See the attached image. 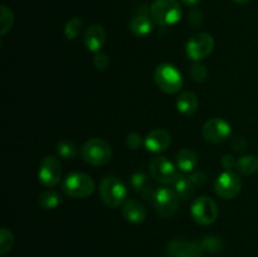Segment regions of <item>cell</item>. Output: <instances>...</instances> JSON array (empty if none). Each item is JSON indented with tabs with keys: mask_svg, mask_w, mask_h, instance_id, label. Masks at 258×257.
<instances>
[{
	"mask_svg": "<svg viewBox=\"0 0 258 257\" xmlns=\"http://www.w3.org/2000/svg\"><path fill=\"white\" fill-rule=\"evenodd\" d=\"M81 156H82L83 161L90 165L102 166L110 163L112 159V148L103 139H88L81 146Z\"/></svg>",
	"mask_w": 258,
	"mask_h": 257,
	"instance_id": "6da1fadb",
	"label": "cell"
},
{
	"mask_svg": "<svg viewBox=\"0 0 258 257\" xmlns=\"http://www.w3.org/2000/svg\"><path fill=\"white\" fill-rule=\"evenodd\" d=\"M100 197L103 203L110 208H118L127 201V189L116 176H106L100 184Z\"/></svg>",
	"mask_w": 258,
	"mask_h": 257,
	"instance_id": "7a4b0ae2",
	"label": "cell"
},
{
	"mask_svg": "<svg viewBox=\"0 0 258 257\" xmlns=\"http://www.w3.org/2000/svg\"><path fill=\"white\" fill-rule=\"evenodd\" d=\"M150 14L156 24L168 27L180 20L183 10L178 0H155L150 7Z\"/></svg>",
	"mask_w": 258,
	"mask_h": 257,
	"instance_id": "3957f363",
	"label": "cell"
},
{
	"mask_svg": "<svg viewBox=\"0 0 258 257\" xmlns=\"http://www.w3.org/2000/svg\"><path fill=\"white\" fill-rule=\"evenodd\" d=\"M154 80L161 91H164L165 93H170V95L179 92L184 85L181 73L179 72L178 68L169 63H163L155 68Z\"/></svg>",
	"mask_w": 258,
	"mask_h": 257,
	"instance_id": "277c9868",
	"label": "cell"
},
{
	"mask_svg": "<svg viewBox=\"0 0 258 257\" xmlns=\"http://www.w3.org/2000/svg\"><path fill=\"white\" fill-rule=\"evenodd\" d=\"M62 189L71 198L83 199L95 191V181L88 174L72 173L64 179Z\"/></svg>",
	"mask_w": 258,
	"mask_h": 257,
	"instance_id": "5b68a950",
	"label": "cell"
},
{
	"mask_svg": "<svg viewBox=\"0 0 258 257\" xmlns=\"http://www.w3.org/2000/svg\"><path fill=\"white\" fill-rule=\"evenodd\" d=\"M151 201H153V206L156 213L164 218L174 216L178 211L179 203H180V198L176 196L174 189L166 188V186L156 189Z\"/></svg>",
	"mask_w": 258,
	"mask_h": 257,
	"instance_id": "8992f818",
	"label": "cell"
},
{
	"mask_svg": "<svg viewBox=\"0 0 258 257\" xmlns=\"http://www.w3.org/2000/svg\"><path fill=\"white\" fill-rule=\"evenodd\" d=\"M190 214L198 224L209 226L214 223L218 217V206L209 197H199L191 203Z\"/></svg>",
	"mask_w": 258,
	"mask_h": 257,
	"instance_id": "52a82bcc",
	"label": "cell"
},
{
	"mask_svg": "<svg viewBox=\"0 0 258 257\" xmlns=\"http://www.w3.org/2000/svg\"><path fill=\"white\" fill-rule=\"evenodd\" d=\"M242 189V180L238 173L233 170H226L219 174L214 183V190L222 199H233Z\"/></svg>",
	"mask_w": 258,
	"mask_h": 257,
	"instance_id": "ba28073f",
	"label": "cell"
},
{
	"mask_svg": "<svg viewBox=\"0 0 258 257\" xmlns=\"http://www.w3.org/2000/svg\"><path fill=\"white\" fill-rule=\"evenodd\" d=\"M214 49V38L208 33H198V34L193 35L190 39L188 40L185 47L186 55L189 59L199 60L204 59L208 57Z\"/></svg>",
	"mask_w": 258,
	"mask_h": 257,
	"instance_id": "9c48e42d",
	"label": "cell"
},
{
	"mask_svg": "<svg viewBox=\"0 0 258 257\" xmlns=\"http://www.w3.org/2000/svg\"><path fill=\"white\" fill-rule=\"evenodd\" d=\"M62 178V165L55 156L47 155L42 160L38 171L39 183L45 188H53Z\"/></svg>",
	"mask_w": 258,
	"mask_h": 257,
	"instance_id": "30bf717a",
	"label": "cell"
},
{
	"mask_svg": "<svg viewBox=\"0 0 258 257\" xmlns=\"http://www.w3.org/2000/svg\"><path fill=\"white\" fill-rule=\"evenodd\" d=\"M231 125L221 117L209 118L202 128V135L206 139V141L211 144L224 143L227 139L231 138Z\"/></svg>",
	"mask_w": 258,
	"mask_h": 257,
	"instance_id": "8fae6325",
	"label": "cell"
},
{
	"mask_svg": "<svg viewBox=\"0 0 258 257\" xmlns=\"http://www.w3.org/2000/svg\"><path fill=\"white\" fill-rule=\"evenodd\" d=\"M150 174L153 179L161 184H173L175 178L178 176L175 165L165 156H156L149 164Z\"/></svg>",
	"mask_w": 258,
	"mask_h": 257,
	"instance_id": "7c38bea8",
	"label": "cell"
},
{
	"mask_svg": "<svg viewBox=\"0 0 258 257\" xmlns=\"http://www.w3.org/2000/svg\"><path fill=\"white\" fill-rule=\"evenodd\" d=\"M203 252L201 242L197 241L173 239L166 247L168 257H199Z\"/></svg>",
	"mask_w": 258,
	"mask_h": 257,
	"instance_id": "4fadbf2b",
	"label": "cell"
},
{
	"mask_svg": "<svg viewBox=\"0 0 258 257\" xmlns=\"http://www.w3.org/2000/svg\"><path fill=\"white\" fill-rule=\"evenodd\" d=\"M144 144H145V148L151 153H161L170 146L171 136L164 128H155L146 135Z\"/></svg>",
	"mask_w": 258,
	"mask_h": 257,
	"instance_id": "5bb4252c",
	"label": "cell"
},
{
	"mask_svg": "<svg viewBox=\"0 0 258 257\" xmlns=\"http://www.w3.org/2000/svg\"><path fill=\"white\" fill-rule=\"evenodd\" d=\"M83 42L90 52H100L106 42V32L102 25L91 24L83 34Z\"/></svg>",
	"mask_w": 258,
	"mask_h": 257,
	"instance_id": "9a60e30c",
	"label": "cell"
},
{
	"mask_svg": "<svg viewBox=\"0 0 258 257\" xmlns=\"http://www.w3.org/2000/svg\"><path fill=\"white\" fill-rule=\"evenodd\" d=\"M130 181L131 186H133V189L136 193L140 194V196L145 199H153V196L154 193H155L156 189H154L151 179L149 178L144 171H134V173L131 174Z\"/></svg>",
	"mask_w": 258,
	"mask_h": 257,
	"instance_id": "2e32d148",
	"label": "cell"
},
{
	"mask_svg": "<svg viewBox=\"0 0 258 257\" xmlns=\"http://www.w3.org/2000/svg\"><path fill=\"white\" fill-rule=\"evenodd\" d=\"M146 208L136 199H127L122 206V216L127 222L134 224L143 223L146 219Z\"/></svg>",
	"mask_w": 258,
	"mask_h": 257,
	"instance_id": "e0dca14e",
	"label": "cell"
},
{
	"mask_svg": "<svg viewBox=\"0 0 258 257\" xmlns=\"http://www.w3.org/2000/svg\"><path fill=\"white\" fill-rule=\"evenodd\" d=\"M199 106L198 97L196 93L190 91H184L176 98V108L183 116H193L197 112Z\"/></svg>",
	"mask_w": 258,
	"mask_h": 257,
	"instance_id": "ac0fdd59",
	"label": "cell"
},
{
	"mask_svg": "<svg viewBox=\"0 0 258 257\" xmlns=\"http://www.w3.org/2000/svg\"><path fill=\"white\" fill-rule=\"evenodd\" d=\"M175 161L178 168L184 173H190L198 165V155L194 150L189 148L180 149L175 156Z\"/></svg>",
	"mask_w": 258,
	"mask_h": 257,
	"instance_id": "d6986e66",
	"label": "cell"
},
{
	"mask_svg": "<svg viewBox=\"0 0 258 257\" xmlns=\"http://www.w3.org/2000/svg\"><path fill=\"white\" fill-rule=\"evenodd\" d=\"M173 185L176 196L180 199H183V201H188V199H190L193 197L194 188L196 186H194L190 178H188V176L183 175V174H178L175 180L173 181Z\"/></svg>",
	"mask_w": 258,
	"mask_h": 257,
	"instance_id": "ffe728a7",
	"label": "cell"
},
{
	"mask_svg": "<svg viewBox=\"0 0 258 257\" xmlns=\"http://www.w3.org/2000/svg\"><path fill=\"white\" fill-rule=\"evenodd\" d=\"M153 22L146 15H138L130 22V30L136 37H146L153 32Z\"/></svg>",
	"mask_w": 258,
	"mask_h": 257,
	"instance_id": "44dd1931",
	"label": "cell"
},
{
	"mask_svg": "<svg viewBox=\"0 0 258 257\" xmlns=\"http://www.w3.org/2000/svg\"><path fill=\"white\" fill-rule=\"evenodd\" d=\"M237 171L243 175H253L258 171V158L256 155H244L237 160Z\"/></svg>",
	"mask_w": 258,
	"mask_h": 257,
	"instance_id": "7402d4cb",
	"label": "cell"
},
{
	"mask_svg": "<svg viewBox=\"0 0 258 257\" xmlns=\"http://www.w3.org/2000/svg\"><path fill=\"white\" fill-rule=\"evenodd\" d=\"M62 203V197L55 190H45L39 197V206L45 211H52Z\"/></svg>",
	"mask_w": 258,
	"mask_h": 257,
	"instance_id": "603a6c76",
	"label": "cell"
},
{
	"mask_svg": "<svg viewBox=\"0 0 258 257\" xmlns=\"http://www.w3.org/2000/svg\"><path fill=\"white\" fill-rule=\"evenodd\" d=\"M57 153L66 160H75L78 155V149L71 140H60L57 143Z\"/></svg>",
	"mask_w": 258,
	"mask_h": 257,
	"instance_id": "cb8c5ba5",
	"label": "cell"
},
{
	"mask_svg": "<svg viewBox=\"0 0 258 257\" xmlns=\"http://www.w3.org/2000/svg\"><path fill=\"white\" fill-rule=\"evenodd\" d=\"M14 24V13L7 5H2V15H0V35L4 37Z\"/></svg>",
	"mask_w": 258,
	"mask_h": 257,
	"instance_id": "d4e9b609",
	"label": "cell"
},
{
	"mask_svg": "<svg viewBox=\"0 0 258 257\" xmlns=\"http://www.w3.org/2000/svg\"><path fill=\"white\" fill-rule=\"evenodd\" d=\"M83 22L78 17L71 18L64 27V35L68 40H75L80 37L81 30H82Z\"/></svg>",
	"mask_w": 258,
	"mask_h": 257,
	"instance_id": "484cf974",
	"label": "cell"
},
{
	"mask_svg": "<svg viewBox=\"0 0 258 257\" xmlns=\"http://www.w3.org/2000/svg\"><path fill=\"white\" fill-rule=\"evenodd\" d=\"M14 234L10 229L3 227L0 229V254L5 256L8 252L12 251L13 246H14Z\"/></svg>",
	"mask_w": 258,
	"mask_h": 257,
	"instance_id": "4316f807",
	"label": "cell"
},
{
	"mask_svg": "<svg viewBox=\"0 0 258 257\" xmlns=\"http://www.w3.org/2000/svg\"><path fill=\"white\" fill-rule=\"evenodd\" d=\"M202 248L204 252H209V253H219L223 249V242L221 238L214 236H208L201 241Z\"/></svg>",
	"mask_w": 258,
	"mask_h": 257,
	"instance_id": "83f0119b",
	"label": "cell"
},
{
	"mask_svg": "<svg viewBox=\"0 0 258 257\" xmlns=\"http://www.w3.org/2000/svg\"><path fill=\"white\" fill-rule=\"evenodd\" d=\"M208 68L201 62H197L196 65L191 67L190 70V76L193 78L194 82L197 83H203L206 82V80L208 78Z\"/></svg>",
	"mask_w": 258,
	"mask_h": 257,
	"instance_id": "f1b7e54d",
	"label": "cell"
},
{
	"mask_svg": "<svg viewBox=\"0 0 258 257\" xmlns=\"http://www.w3.org/2000/svg\"><path fill=\"white\" fill-rule=\"evenodd\" d=\"M93 66L98 71H106L108 68V66H110V58L103 52L96 53L95 58H93Z\"/></svg>",
	"mask_w": 258,
	"mask_h": 257,
	"instance_id": "f546056e",
	"label": "cell"
},
{
	"mask_svg": "<svg viewBox=\"0 0 258 257\" xmlns=\"http://www.w3.org/2000/svg\"><path fill=\"white\" fill-rule=\"evenodd\" d=\"M143 144V138L138 133H131L126 136V145L131 150H138Z\"/></svg>",
	"mask_w": 258,
	"mask_h": 257,
	"instance_id": "4dcf8cb0",
	"label": "cell"
},
{
	"mask_svg": "<svg viewBox=\"0 0 258 257\" xmlns=\"http://www.w3.org/2000/svg\"><path fill=\"white\" fill-rule=\"evenodd\" d=\"M231 146L234 151H246L247 148H248V143H247L246 139L243 136H233L231 139Z\"/></svg>",
	"mask_w": 258,
	"mask_h": 257,
	"instance_id": "1f68e13d",
	"label": "cell"
},
{
	"mask_svg": "<svg viewBox=\"0 0 258 257\" xmlns=\"http://www.w3.org/2000/svg\"><path fill=\"white\" fill-rule=\"evenodd\" d=\"M188 20L193 27H199L203 23V13L198 9H193L191 12H189Z\"/></svg>",
	"mask_w": 258,
	"mask_h": 257,
	"instance_id": "d6a6232c",
	"label": "cell"
},
{
	"mask_svg": "<svg viewBox=\"0 0 258 257\" xmlns=\"http://www.w3.org/2000/svg\"><path fill=\"white\" fill-rule=\"evenodd\" d=\"M189 178H190L191 183L194 184V186H202L207 183L208 176H207V174L204 173V171H193Z\"/></svg>",
	"mask_w": 258,
	"mask_h": 257,
	"instance_id": "836d02e7",
	"label": "cell"
},
{
	"mask_svg": "<svg viewBox=\"0 0 258 257\" xmlns=\"http://www.w3.org/2000/svg\"><path fill=\"white\" fill-rule=\"evenodd\" d=\"M221 164L226 170H232V169L236 166L237 160L234 159V156L232 154H226V155L222 156L221 159Z\"/></svg>",
	"mask_w": 258,
	"mask_h": 257,
	"instance_id": "e575fe53",
	"label": "cell"
},
{
	"mask_svg": "<svg viewBox=\"0 0 258 257\" xmlns=\"http://www.w3.org/2000/svg\"><path fill=\"white\" fill-rule=\"evenodd\" d=\"M180 2L184 3L185 5H188V7H194V5L199 4L202 0H180Z\"/></svg>",
	"mask_w": 258,
	"mask_h": 257,
	"instance_id": "d590c367",
	"label": "cell"
},
{
	"mask_svg": "<svg viewBox=\"0 0 258 257\" xmlns=\"http://www.w3.org/2000/svg\"><path fill=\"white\" fill-rule=\"evenodd\" d=\"M233 2L238 3V4H247V3L252 2V0H233Z\"/></svg>",
	"mask_w": 258,
	"mask_h": 257,
	"instance_id": "8d00e7d4",
	"label": "cell"
}]
</instances>
